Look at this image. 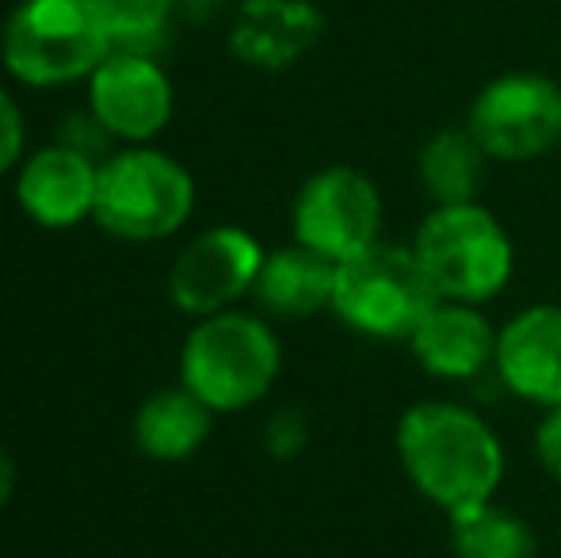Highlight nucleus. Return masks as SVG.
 I'll list each match as a JSON object with an SVG mask.
<instances>
[{
	"label": "nucleus",
	"instance_id": "dca6fc26",
	"mask_svg": "<svg viewBox=\"0 0 561 558\" xmlns=\"http://www.w3.org/2000/svg\"><path fill=\"white\" fill-rule=\"evenodd\" d=\"M489 153L470 135V127H444L424 138L416 153V180L432 207H458V203H481V187L489 176Z\"/></svg>",
	"mask_w": 561,
	"mask_h": 558
},
{
	"label": "nucleus",
	"instance_id": "6ab92c4d",
	"mask_svg": "<svg viewBox=\"0 0 561 558\" xmlns=\"http://www.w3.org/2000/svg\"><path fill=\"white\" fill-rule=\"evenodd\" d=\"M107 23V35L123 50H146L164 35L169 20L176 15L180 0H96Z\"/></svg>",
	"mask_w": 561,
	"mask_h": 558
},
{
	"label": "nucleus",
	"instance_id": "20e7f679",
	"mask_svg": "<svg viewBox=\"0 0 561 558\" xmlns=\"http://www.w3.org/2000/svg\"><path fill=\"white\" fill-rule=\"evenodd\" d=\"M409 246L428 272L436 295L447 303H493L516 272V246L508 230L481 203L432 207Z\"/></svg>",
	"mask_w": 561,
	"mask_h": 558
},
{
	"label": "nucleus",
	"instance_id": "2eb2a0df",
	"mask_svg": "<svg viewBox=\"0 0 561 558\" xmlns=\"http://www.w3.org/2000/svg\"><path fill=\"white\" fill-rule=\"evenodd\" d=\"M333 291L336 264L313 253V249L290 241V246L272 249L264 257V269H260L252 295L272 318L302 321L321 310H333Z\"/></svg>",
	"mask_w": 561,
	"mask_h": 558
},
{
	"label": "nucleus",
	"instance_id": "412c9836",
	"mask_svg": "<svg viewBox=\"0 0 561 558\" xmlns=\"http://www.w3.org/2000/svg\"><path fill=\"white\" fill-rule=\"evenodd\" d=\"M23 146H27V123H23V112H20V104L0 89V172L20 169Z\"/></svg>",
	"mask_w": 561,
	"mask_h": 558
},
{
	"label": "nucleus",
	"instance_id": "1a4fd4ad",
	"mask_svg": "<svg viewBox=\"0 0 561 558\" xmlns=\"http://www.w3.org/2000/svg\"><path fill=\"white\" fill-rule=\"evenodd\" d=\"M264 246L241 226H210L176 257L169 272V298L176 310L192 318L233 310L244 295H252L264 269Z\"/></svg>",
	"mask_w": 561,
	"mask_h": 558
},
{
	"label": "nucleus",
	"instance_id": "9d476101",
	"mask_svg": "<svg viewBox=\"0 0 561 558\" xmlns=\"http://www.w3.org/2000/svg\"><path fill=\"white\" fill-rule=\"evenodd\" d=\"M89 107L100 130L146 146L169 127L176 112V92H172L169 73L146 50L115 46L89 77Z\"/></svg>",
	"mask_w": 561,
	"mask_h": 558
},
{
	"label": "nucleus",
	"instance_id": "423d86ee",
	"mask_svg": "<svg viewBox=\"0 0 561 558\" xmlns=\"http://www.w3.org/2000/svg\"><path fill=\"white\" fill-rule=\"evenodd\" d=\"M195 210V180L176 157L134 146L100 164L96 218L123 241L172 238Z\"/></svg>",
	"mask_w": 561,
	"mask_h": 558
},
{
	"label": "nucleus",
	"instance_id": "0eeeda50",
	"mask_svg": "<svg viewBox=\"0 0 561 558\" xmlns=\"http://www.w3.org/2000/svg\"><path fill=\"white\" fill-rule=\"evenodd\" d=\"M466 127L481 141L489 161H539L561 146V84L531 69L496 73L478 89Z\"/></svg>",
	"mask_w": 561,
	"mask_h": 558
},
{
	"label": "nucleus",
	"instance_id": "f257e3e1",
	"mask_svg": "<svg viewBox=\"0 0 561 558\" xmlns=\"http://www.w3.org/2000/svg\"><path fill=\"white\" fill-rule=\"evenodd\" d=\"M398 463L409 486L447 516L485 505L504 482V444L478 410L424 398L398 418Z\"/></svg>",
	"mask_w": 561,
	"mask_h": 558
},
{
	"label": "nucleus",
	"instance_id": "9b49d317",
	"mask_svg": "<svg viewBox=\"0 0 561 558\" xmlns=\"http://www.w3.org/2000/svg\"><path fill=\"white\" fill-rule=\"evenodd\" d=\"M496 379L535 410L561 406V303H531L496 333Z\"/></svg>",
	"mask_w": 561,
	"mask_h": 558
},
{
	"label": "nucleus",
	"instance_id": "f03ea898",
	"mask_svg": "<svg viewBox=\"0 0 561 558\" xmlns=\"http://www.w3.org/2000/svg\"><path fill=\"white\" fill-rule=\"evenodd\" d=\"M283 372L275 329L256 314L222 310L199 318L180 349V383L210 413H241L272 395Z\"/></svg>",
	"mask_w": 561,
	"mask_h": 558
},
{
	"label": "nucleus",
	"instance_id": "f3484780",
	"mask_svg": "<svg viewBox=\"0 0 561 558\" xmlns=\"http://www.w3.org/2000/svg\"><path fill=\"white\" fill-rule=\"evenodd\" d=\"M210 424H215V413L180 383L141 402V410L134 413V444L149 459L180 463L207 444Z\"/></svg>",
	"mask_w": 561,
	"mask_h": 558
},
{
	"label": "nucleus",
	"instance_id": "a211bd4d",
	"mask_svg": "<svg viewBox=\"0 0 561 558\" xmlns=\"http://www.w3.org/2000/svg\"><path fill=\"white\" fill-rule=\"evenodd\" d=\"M447 524L450 551L458 558H535L539 551L531 524L496 501L462 509V513L447 516Z\"/></svg>",
	"mask_w": 561,
	"mask_h": 558
},
{
	"label": "nucleus",
	"instance_id": "4be33fe9",
	"mask_svg": "<svg viewBox=\"0 0 561 558\" xmlns=\"http://www.w3.org/2000/svg\"><path fill=\"white\" fill-rule=\"evenodd\" d=\"M535 459H539L542 475L561 486V406L542 413L539 429H535Z\"/></svg>",
	"mask_w": 561,
	"mask_h": 558
},
{
	"label": "nucleus",
	"instance_id": "4468645a",
	"mask_svg": "<svg viewBox=\"0 0 561 558\" xmlns=\"http://www.w3.org/2000/svg\"><path fill=\"white\" fill-rule=\"evenodd\" d=\"M321 35V12L310 0H244L229 50L249 69H290Z\"/></svg>",
	"mask_w": 561,
	"mask_h": 558
},
{
	"label": "nucleus",
	"instance_id": "f8f14e48",
	"mask_svg": "<svg viewBox=\"0 0 561 558\" xmlns=\"http://www.w3.org/2000/svg\"><path fill=\"white\" fill-rule=\"evenodd\" d=\"M100 164L89 149L77 146H46L20 164L15 176V200L31 223L46 230H69L96 210Z\"/></svg>",
	"mask_w": 561,
	"mask_h": 558
},
{
	"label": "nucleus",
	"instance_id": "39448f33",
	"mask_svg": "<svg viewBox=\"0 0 561 558\" xmlns=\"http://www.w3.org/2000/svg\"><path fill=\"white\" fill-rule=\"evenodd\" d=\"M439 303L413 246L378 241L367 253L336 264L333 314L367 341L398 344L416 333Z\"/></svg>",
	"mask_w": 561,
	"mask_h": 558
},
{
	"label": "nucleus",
	"instance_id": "7ed1b4c3",
	"mask_svg": "<svg viewBox=\"0 0 561 558\" xmlns=\"http://www.w3.org/2000/svg\"><path fill=\"white\" fill-rule=\"evenodd\" d=\"M115 50L96 0H20L0 35V58L31 89L89 81Z\"/></svg>",
	"mask_w": 561,
	"mask_h": 558
},
{
	"label": "nucleus",
	"instance_id": "ddd939ff",
	"mask_svg": "<svg viewBox=\"0 0 561 558\" xmlns=\"http://www.w3.org/2000/svg\"><path fill=\"white\" fill-rule=\"evenodd\" d=\"M496 333L481 306L447 303L439 298L428 318L409 337V352L424 367V375L439 383H470L493 372L496 364Z\"/></svg>",
	"mask_w": 561,
	"mask_h": 558
},
{
	"label": "nucleus",
	"instance_id": "aec40b11",
	"mask_svg": "<svg viewBox=\"0 0 561 558\" xmlns=\"http://www.w3.org/2000/svg\"><path fill=\"white\" fill-rule=\"evenodd\" d=\"M306 440H310V424H306L302 410H279L272 421H267L264 444L275 459H295V455L306 447Z\"/></svg>",
	"mask_w": 561,
	"mask_h": 558
},
{
	"label": "nucleus",
	"instance_id": "6e6552de",
	"mask_svg": "<svg viewBox=\"0 0 561 558\" xmlns=\"http://www.w3.org/2000/svg\"><path fill=\"white\" fill-rule=\"evenodd\" d=\"M290 230L298 246L344 264L382 241V192L352 164L318 169L298 187Z\"/></svg>",
	"mask_w": 561,
	"mask_h": 558
}]
</instances>
